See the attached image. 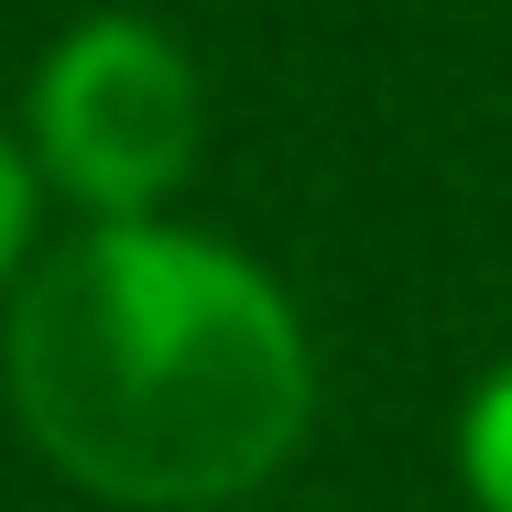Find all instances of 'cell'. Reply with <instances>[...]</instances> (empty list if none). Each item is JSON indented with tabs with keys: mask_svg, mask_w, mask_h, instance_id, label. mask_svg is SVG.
<instances>
[{
	"mask_svg": "<svg viewBox=\"0 0 512 512\" xmlns=\"http://www.w3.org/2000/svg\"><path fill=\"white\" fill-rule=\"evenodd\" d=\"M22 229H33V175H22V153L0 142V273L22 262Z\"/></svg>",
	"mask_w": 512,
	"mask_h": 512,
	"instance_id": "4",
	"label": "cell"
},
{
	"mask_svg": "<svg viewBox=\"0 0 512 512\" xmlns=\"http://www.w3.org/2000/svg\"><path fill=\"white\" fill-rule=\"evenodd\" d=\"M316 371L295 306L218 240L109 218L11 306V414L99 502L197 512L273 480Z\"/></svg>",
	"mask_w": 512,
	"mask_h": 512,
	"instance_id": "1",
	"label": "cell"
},
{
	"mask_svg": "<svg viewBox=\"0 0 512 512\" xmlns=\"http://www.w3.org/2000/svg\"><path fill=\"white\" fill-rule=\"evenodd\" d=\"M458 458H469V491L491 512H512V371L469 404V436H458Z\"/></svg>",
	"mask_w": 512,
	"mask_h": 512,
	"instance_id": "3",
	"label": "cell"
},
{
	"mask_svg": "<svg viewBox=\"0 0 512 512\" xmlns=\"http://www.w3.org/2000/svg\"><path fill=\"white\" fill-rule=\"evenodd\" d=\"M44 164L109 218H142L197 153V66L153 22H77L33 88Z\"/></svg>",
	"mask_w": 512,
	"mask_h": 512,
	"instance_id": "2",
	"label": "cell"
}]
</instances>
